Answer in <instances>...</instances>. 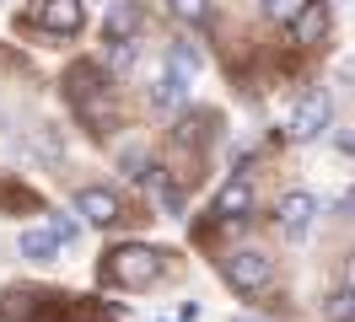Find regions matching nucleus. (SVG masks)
Here are the masks:
<instances>
[{
	"label": "nucleus",
	"mask_w": 355,
	"mask_h": 322,
	"mask_svg": "<svg viewBox=\"0 0 355 322\" xmlns=\"http://www.w3.org/2000/svg\"><path fill=\"white\" fill-rule=\"evenodd\" d=\"M49 236H54L60 247H70V242H81V220H76V215H54V220H49Z\"/></svg>",
	"instance_id": "nucleus-15"
},
{
	"label": "nucleus",
	"mask_w": 355,
	"mask_h": 322,
	"mask_svg": "<svg viewBox=\"0 0 355 322\" xmlns=\"http://www.w3.org/2000/svg\"><path fill=\"white\" fill-rule=\"evenodd\" d=\"M108 64L113 70H130L135 64V43H108Z\"/></svg>",
	"instance_id": "nucleus-18"
},
{
	"label": "nucleus",
	"mask_w": 355,
	"mask_h": 322,
	"mask_svg": "<svg viewBox=\"0 0 355 322\" xmlns=\"http://www.w3.org/2000/svg\"><path fill=\"white\" fill-rule=\"evenodd\" d=\"M167 11H173L183 27H205V21H210V0H167Z\"/></svg>",
	"instance_id": "nucleus-12"
},
{
	"label": "nucleus",
	"mask_w": 355,
	"mask_h": 322,
	"mask_svg": "<svg viewBox=\"0 0 355 322\" xmlns=\"http://www.w3.org/2000/svg\"><path fill=\"white\" fill-rule=\"evenodd\" d=\"M248 210H253V183H248V177H232V183L216 193V215H221V220H243Z\"/></svg>",
	"instance_id": "nucleus-7"
},
{
	"label": "nucleus",
	"mask_w": 355,
	"mask_h": 322,
	"mask_svg": "<svg viewBox=\"0 0 355 322\" xmlns=\"http://www.w3.org/2000/svg\"><path fill=\"white\" fill-rule=\"evenodd\" d=\"M76 215L87 226H113L119 220V193L113 188H81L76 193Z\"/></svg>",
	"instance_id": "nucleus-5"
},
{
	"label": "nucleus",
	"mask_w": 355,
	"mask_h": 322,
	"mask_svg": "<svg viewBox=\"0 0 355 322\" xmlns=\"http://www.w3.org/2000/svg\"><path fill=\"white\" fill-rule=\"evenodd\" d=\"M275 220H280V236H286V242H307V236H312V220H318V199H312L307 188H291L286 199H280Z\"/></svg>",
	"instance_id": "nucleus-4"
},
{
	"label": "nucleus",
	"mask_w": 355,
	"mask_h": 322,
	"mask_svg": "<svg viewBox=\"0 0 355 322\" xmlns=\"http://www.w3.org/2000/svg\"><path fill=\"white\" fill-rule=\"evenodd\" d=\"M323 317H329V322H355V290H339V296H329Z\"/></svg>",
	"instance_id": "nucleus-16"
},
{
	"label": "nucleus",
	"mask_w": 355,
	"mask_h": 322,
	"mask_svg": "<svg viewBox=\"0 0 355 322\" xmlns=\"http://www.w3.org/2000/svg\"><path fill=\"white\" fill-rule=\"evenodd\" d=\"M307 6H312V0H264V17H269V21H280V27H291V21L302 17Z\"/></svg>",
	"instance_id": "nucleus-13"
},
{
	"label": "nucleus",
	"mask_w": 355,
	"mask_h": 322,
	"mask_svg": "<svg viewBox=\"0 0 355 322\" xmlns=\"http://www.w3.org/2000/svg\"><path fill=\"white\" fill-rule=\"evenodd\" d=\"M291 27H296V43H312V38H318V33H323V11H318V0H312L307 11L291 21Z\"/></svg>",
	"instance_id": "nucleus-14"
},
{
	"label": "nucleus",
	"mask_w": 355,
	"mask_h": 322,
	"mask_svg": "<svg viewBox=\"0 0 355 322\" xmlns=\"http://www.w3.org/2000/svg\"><path fill=\"white\" fill-rule=\"evenodd\" d=\"M156 274H162V258L151 247H140V242H124V247L108 253V279L124 285V290H146Z\"/></svg>",
	"instance_id": "nucleus-2"
},
{
	"label": "nucleus",
	"mask_w": 355,
	"mask_h": 322,
	"mask_svg": "<svg viewBox=\"0 0 355 322\" xmlns=\"http://www.w3.org/2000/svg\"><path fill=\"white\" fill-rule=\"evenodd\" d=\"M17 247H22L27 263H54V258H60V242H54L49 231H22V242H17Z\"/></svg>",
	"instance_id": "nucleus-9"
},
{
	"label": "nucleus",
	"mask_w": 355,
	"mask_h": 322,
	"mask_svg": "<svg viewBox=\"0 0 355 322\" xmlns=\"http://www.w3.org/2000/svg\"><path fill=\"white\" fill-rule=\"evenodd\" d=\"M124 172H130L135 183H151L156 188V167L146 161V150H124Z\"/></svg>",
	"instance_id": "nucleus-17"
},
{
	"label": "nucleus",
	"mask_w": 355,
	"mask_h": 322,
	"mask_svg": "<svg viewBox=\"0 0 355 322\" xmlns=\"http://www.w3.org/2000/svg\"><path fill=\"white\" fill-rule=\"evenodd\" d=\"M200 64H205V54H200V48H194L189 38H183V43H173V64H167V70H173L178 81H189V86H194V75H200Z\"/></svg>",
	"instance_id": "nucleus-11"
},
{
	"label": "nucleus",
	"mask_w": 355,
	"mask_h": 322,
	"mask_svg": "<svg viewBox=\"0 0 355 322\" xmlns=\"http://www.w3.org/2000/svg\"><path fill=\"white\" fill-rule=\"evenodd\" d=\"M183 97H189V81H178L173 70H156V81H151V107L178 113V107H183Z\"/></svg>",
	"instance_id": "nucleus-8"
},
{
	"label": "nucleus",
	"mask_w": 355,
	"mask_h": 322,
	"mask_svg": "<svg viewBox=\"0 0 355 322\" xmlns=\"http://www.w3.org/2000/svg\"><path fill=\"white\" fill-rule=\"evenodd\" d=\"M345 290H355V253L345 258Z\"/></svg>",
	"instance_id": "nucleus-20"
},
{
	"label": "nucleus",
	"mask_w": 355,
	"mask_h": 322,
	"mask_svg": "<svg viewBox=\"0 0 355 322\" xmlns=\"http://www.w3.org/2000/svg\"><path fill=\"white\" fill-rule=\"evenodd\" d=\"M38 21H44L49 33H81V21H87V11H81V0H44L38 6Z\"/></svg>",
	"instance_id": "nucleus-6"
},
{
	"label": "nucleus",
	"mask_w": 355,
	"mask_h": 322,
	"mask_svg": "<svg viewBox=\"0 0 355 322\" xmlns=\"http://www.w3.org/2000/svg\"><path fill=\"white\" fill-rule=\"evenodd\" d=\"M135 27H140V11H135L130 0L108 11V43H135Z\"/></svg>",
	"instance_id": "nucleus-10"
},
{
	"label": "nucleus",
	"mask_w": 355,
	"mask_h": 322,
	"mask_svg": "<svg viewBox=\"0 0 355 322\" xmlns=\"http://www.w3.org/2000/svg\"><path fill=\"white\" fill-rule=\"evenodd\" d=\"M329 129H334V91H329V86H312L307 97H302V102L291 107V124H286V134L307 145V140H323Z\"/></svg>",
	"instance_id": "nucleus-1"
},
{
	"label": "nucleus",
	"mask_w": 355,
	"mask_h": 322,
	"mask_svg": "<svg viewBox=\"0 0 355 322\" xmlns=\"http://www.w3.org/2000/svg\"><path fill=\"white\" fill-rule=\"evenodd\" d=\"M339 150H345V156H355V129H339Z\"/></svg>",
	"instance_id": "nucleus-19"
},
{
	"label": "nucleus",
	"mask_w": 355,
	"mask_h": 322,
	"mask_svg": "<svg viewBox=\"0 0 355 322\" xmlns=\"http://www.w3.org/2000/svg\"><path fill=\"white\" fill-rule=\"evenodd\" d=\"M232 322H253V317H232Z\"/></svg>",
	"instance_id": "nucleus-21"
},
{
	"label": "nucleus",
	"mask_w": 355,
	"mask_h": 322,
	"mask_svg": "<svg viewBox=\"0 0 355 322\" xmlns=\"http://www.w3.org/2000/svg\"><path fill=\"white\" fill-rule=\"evenodd\" d=\"M269 279H275V258L259 253V247H243V253L226 258V285H232V290L259 296V290H269Z\"/></svg>",
	"instance_id": "nucleus-3"
}]
</instances>
